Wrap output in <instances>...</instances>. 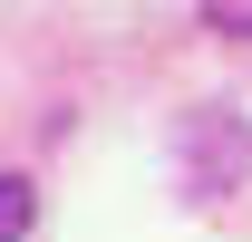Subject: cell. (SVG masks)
Returning <instances> with one entry per match:
<instances>
[{
	"label": "cell",
	"mask_w": 252,
	"mask_h": 242,
	"mask_svg": "<svg viewBox=\"0 0 252 242\" xmlns=\"http://www.w3.org/2000/svg\"><path fill=\"white\" fill-rule=\"evenodd\" d=\"M30 213H39L30 175H0V242H30Z\"/></svg>",
	"instance_id": "7a4b0ae2"
},
{
	"label": "cell",
	"mask_w": 252,
	"mask_h": 242,
	"mask_svg": "<svg viewBox=\"0 0 252 242\" xmlns=\"http://www.w3.org/2000/svg\"><path fill=\"white\" fill-rule=\"evenodd\" d=\"M204 30H223V39H252V10H243V0H214V10H204Z\"/></svg>",
	"instance_id": "3957f363"
},
{
	"label": "cell",
	"mask_w": 252,
	"mask_h": 242,
	"mask_svg": "<svg viewBox=\"0 0 252 242\" xmlns=\"http://www.w3.org/2000/svg\"><path fill=\"white\" fill-rule=\"evenodd\" d=\"M243 165H252V136H243V117L233 107H194L185 117V194H233L243 184Z\"/></svg>",
	"instance_id": "6da1fadb"
}]
</instances>
